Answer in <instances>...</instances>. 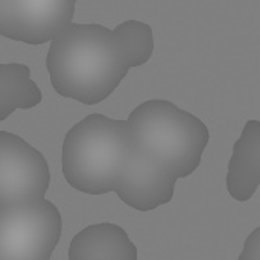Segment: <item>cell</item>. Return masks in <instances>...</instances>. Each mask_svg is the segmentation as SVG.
<instances>
[{
	"instance_id": "6da1fadb",
	"label": "cell",
	"mask_w": 260,
	"mask_h": 260,
	"mask_svg": "<svg viewBox=\"0 0 260 260\" xmlns=\"http://www.w3.org/2000/svg\"><path fill=\"white\" fill-rule=\"evenodd\" d=\"M46 67L58 94L85 105L105 101L129 70L111 29L73 21L52 37Z\"/></svg>"
},
{
	"instance_id": "7a4b0ae2",
	"label": "cell",
	"mask_w": 260,
	"mask_h": 260,
	"mask_svg": "<svg viewBox=\"0 0 260 260\" xmlns=\"http://www.w3.org/2000/svg\"><path fill=\"white\" fill-rule=\"evenodd\" d=\"M133 151L126 120L91 113L73 125L62 142V174L78 192H114L117 178Z\"/></svg>"
},
{
	"instance_id": "3957f363",
	"label": "cell",
	"mask_w": 260,
	"mask_h": 260,
	"mask_svg": "<svg viewBox=\"0 0 260 260\" xmlns=\"http://www.w3.org/2000/svg\"><path fill=\"white\" fill-rule=\"evenodd\" d=\"M126 123L133 145L177 178H186L198 169L210 140L206 123L171 101L151 99L140 104Z\"/></svg>"
},
{
	"instance_id": "277c9868",
	"label": "cell",
	"mask_w": 260,
	"mask_h": 260,
	"mask_svg": "<svg viewBox=\"0 0 260 260\" xmlns=\"http://www.w3.org/2000/svg\"><path fill=\"white\" fill-rule=\"evenodd\" d=\"M62 232L59 209L49 200L0 212V260H49Z\"/></svg>"
},
{
	"instance_id": "5b68a950",
	"label": "cell",
	"mask_w": 260,
	"mask_h": 260,
	"mask_svg": "<svg viewBox=\"0 0 260 260\" xmlns=\"http://www.w3.org/2000/svg\"><path fill=\"white\" fill-rule=\"evenodd\" d=\"M49 186L44 155L20 136L0 131V212L43 200Z\"/></svg>"
},
{
	"instance_id": "8992f818",
	"label": "cell",
	"mask_w": 260,
	"mask_h": 260,
	"mask_svg": "<svg viewBox=\"0 0 260 260\" xmlns=\"http://www.w3.org/2000/svg\"><path fill=\"white\" fill-rule=\"evenodd\" d=\"M78 0H0V35L38 46L72 23Z\"/></svg>"
},
{
	"instance_id": "52a82bcc",
	"label": "cell",
	"mask_w": 260,
	"mask_h": 260,
	"mask_svg": "<svg viewBox=\"0 0 260 260\" xmlns=\"http://www.w3.org/2000/svg\"><path fill=\"white\" fill-rule=\"evenodd\" d=\"M177 180L155 158L133 145L131 155L117 178L114 192L131 209L151 212L174 200Z\"/></svg>"
},
{
	"instance_id": "ba28073f",
	"label": "cell",
	"mask_w": 260,
	"mask_h": 260,
	"mask_svg": "<svg viewBox=\"0 0 260 260\" xmlns=\"http://www.w3.org/2000/svg\"><path fill=\"white\" fill-rule=\"evenodd\" d=\"M260 184V122L248 120L233 146L225 178L227 192L239 203L253 198Z\"/></svg>"
},
{
	"instance_id": "9c48e42d",
	"label": "cell",
	"mask_w": 260,
	"mask_h": 260,
	"mask_svg": "<svg viewBox=\"0 0 260 260\" xmlns=\"http://www.w3.org/2000/svg\"><path fill=\"white\" fill-rule=\"evenodd\" d=\"M137 260L139 251L128 233L116 224H93L78 232L69 247V260Z\"/></svg>"
},
{
	"instance_id": "30bf717a",
	"label": "cell",
	"mask_w": 260,
	"mask_h": 260,
	"mask_svg": "<svg viewBox=\"0 0 260 260\" xmlns=\"http://www.w3.org/2000/svg\"><path fill=\"white\" fill-rule=\"evenodd\" d=\"M43 93L30 78L26 64H0V122L15 110H30L41 104Z\"/></svg>"
},
{
	"instance_id": "8fae6325",
	"label": "cell",
	"mask_w": 260,
	"mask_h": 260,
	"mask_svg": "<svg viewBox=\"0 0 260 260\" xmlns=\"http://www.w3.org/2000/svg\"><path fill=\"white\" fill-rule=\"evenodd\" d=\"M111 35L123 62L129 69L140 67L151 59L154 52V34L148 23L126 20L111 29Z\"/></svg>"
},
{
	"instance_id": "7c38bea8",
	"label": "cell",
	"mask_w": 260,
	"mask_h": 260,
	"mask_svg": "<svg viewBox=\"0 0 260 260\" xmlns=\"http://www.w3.org/2000/svg\"><path fill=\"white\" fill-rule=\"evenodd\" d=\"M239 260H260V229L257 227L245 241Z\"/></svg>"
}]
</instances>
